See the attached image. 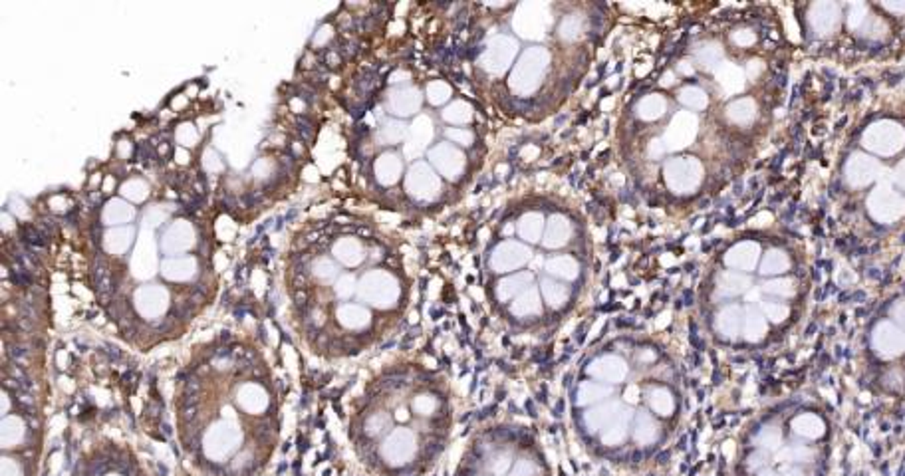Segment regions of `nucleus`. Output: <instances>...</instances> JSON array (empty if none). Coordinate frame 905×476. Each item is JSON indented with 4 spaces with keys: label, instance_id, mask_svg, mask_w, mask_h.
I'll return each instance as SVG.
<instances>
[{
    "label": "nucleus",
    "instance_id": "4",
    "mask_svg": "<svg viewBox=\"0 0 905 476\" xmlns=\"http://www.w3.org/2000/svg\"><path fill=\"white\" fill-rule=\"evenodd\" d=\"M296 217V210H290V215H286V221H292Z\"/></svg>",
    "mask_w": 905,
    "mask_h": 476
},
{
    "label": "nucleus",
    "instance_id": "3",
    "mask_svg": "<svg viewBox=\"0 0 905 476\" xmlns=\"http://www.w3.org/2000/svg\"><path fill=\"white\" fill-rule=\"evenodd\" d=\"M221 340H222V341H228V340H231V334H228V332H222Z\"/></svg>",
    "mask_w": 905,
    "mask_h": 476
},
{
    "label": "nucleus",
    "instance_id": "2",
    "mask_svg": "<svg viewBox=\"0 0 905 476\" xmlns=\"http://www.w3.org/2000/svg\"><path fill=\"white\" fill-rule=\"evenodd\" d=\"M10 356L12 359H24V357L28 356V349L26 347H22V345H12V349H10Z\"/></svg>",
    "mask_w": 905,
    "mask_h": 476
},
{
    "label": "nucleus",
    "instance_id": "1",
    "mask_svg": "<svg viewBox=\"0 0 905 476\" xmlns=\"http://www.w3.org/2000/svg\"><path fill=\"white\" fill-rule=\"evenodd\" d=\"M24 240H28L30 244H34V246H44V235H40L36 228H26L24 230Z\"/></svg>",
    "mask_w": 905,
    "mask_h": 476
}]
</instances>
